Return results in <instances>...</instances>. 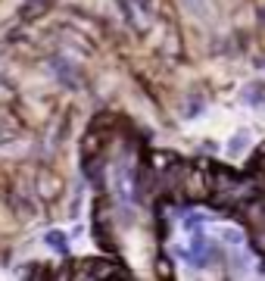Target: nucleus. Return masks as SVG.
I'll return each mask as SVG.
<instances>
[{
	"instance_id": "f257e3e1",
	"label": "nucleus",
	"mask_w": 265,
	"mask_h": 281,
	"mask_svg": "<svg viewBox=\"0 0 265 281\" xmlns=\"http://www.w3.org/2000/svg\"><path fill=\"white\" fill-rule=\"evenodd\" d=\"M216 256V247L206 234H193L191 241V250H187V259L193 262V266H209V259Z\"/></svg>"
},
{
	"instance_id": "f03ea898",
	"label": "nucleus",
	"mask_w": 265,
	"mask_h": 281,
	"mask_svg": "<svg viewBox=\"0 0 265 281\" xmlns=\"http://www.w3.org/2000/svg\"><path fill=\"white\" fill-rule=\"evenodd\" d=\"M44 241H47V247H53L59 256H69V237H66L63 231H47Z\"/></svg>"
},
{
	"instance_id": "7ed1b4c3",
	"label": "nucleus",
	"mask_w": 265,
	"mask_h": 281,
	"mask_svg": "<svg viewBox=\"0 0 265 281\" xmlns=\"http://www.w3.org/2000/svg\"><path fill=\"white\" fill-rule=\"evenodd\" d=\"M243 141H246V131H241V134H237V138H234V144H231L228 150H231V153H241V150H243Z\"/></svg>"
}]
</instances>
